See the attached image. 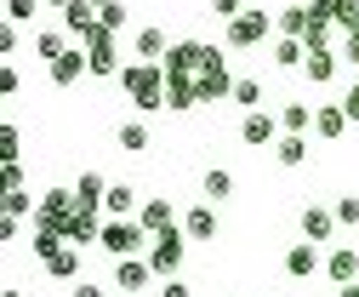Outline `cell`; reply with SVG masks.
<instances>
[{
  "label": "cell",
  "instance_id": "obj_20",
  "mask_svg": "<svg viewBox=\"0 0 359 297\" xmlns=\"http://www.w3.org/2000/svg\"><path fill=\"white\" fill-rule=\"evenodd\" d=\"M342 132H348V109H342V103H313V138L337 143Z\"/></svg>",
  "mask_w": 359,
  "mask_h": 297
},
{
  "label": "cell",
  "instance_id": "obj_21",
  "mask_svg": "<svg viewBox=\"0 0 359 297\" xmlns=\"http://www.w3.org/2000/svg\"><path fill=\"white\" fill-rule=\"evenodd\" d=\"M200 69H205V46L200 40H177L165 58V74H200Z\"/></svg>",
  "mask_w": 359,
  "mask_h": 297
},
{
  "label": "cell",
  "instance_id": "obj_49",
  "mask_svg": "<svg viewBox=\"0 0 359 297\" xmlns=\"http://www.w3.org/2000/svg\"><path fill=\"white\" fill-rule=\"evenodd\" d=\"M114 297H131V291H114Z\"/></svg>",
  "mask_w": 359,
  "mask_h": 297
},
{
  "label": "cell",
  "instance_id": "obj_34",
  "mask_svg": "<svg viewBox=\"0 0 359 297\" xmlns=\"http://www.w3.org/2000/svg\"><path fill=\"white\" fill-rule=\"evenodd\" d=\"M229 103H240V109H262V80H251V74L234 80V98H229Z\"/></svg>",
  "mask_w": 359,
  "mask_h": 297
},
{
  "label": "cell",
  "instance_id": "obj_5",
  "mask_svg": "<svg viewBox=\"0 0 359 297\" xmlns=\"http://www.w3.org/2000/svg\"><path fill=\"white\" fill-rule=\"evenodd\" d=\"M183 246H189L183 223H171L165 235H154V246H149V263H154V275H160V280H171V275H183Z\"/></svg>",
  "mask_w": 359,
  "mask_h": 297
},
{
  "label": "cell",
  "instance_id": "obj_43",
  "mask_svg": "<svg viewBox=\"0 0 359 297\" xmlns=\"http://www.w3.org/2000/svg\"><path fill=\"white\" fill-rule=\"evenodd\" d=\"M337 103H342V109H348V120H359V80H353V86H348V92H342V98H337Z\"/></svg>",
  "mask_w": 359,
  "mask_h": 297
},
{
  "label": "cell",
  "instance_id": "obj_41",
  "mask_svg": "<svg viewBox=\"0 0 359 297\" xmlns=\"http://www.w3.org/2000/svg\"><path fill=\"white\" fill-rule=\"evenodd\" d=\"M160 297H194V286H189V280H177V275H171V280H160Z\"/></svg>",
  "mask_w": 359,
  "mask_h": 297
},
{
  "label": "cell",
  "instance_id": "obj_24",
  "mask_svg": "<svg viewBox=\"0 0 359 297\" xmlns=\"http://www.w3.org/2000/svg\"><path fill=\"white\" fill-rule=\"evenodd\" d=\"M274 160L285 166V172L308 166V132H280V143H274Z\"/></svg>",
  "mask_w": 359,
  "mask_h": 297
},
{
  "label": "cell",
  "instance_id": "obj_11",
  "mask_svg": "<svg viewBox=\"0 0 359 297\" xmlns=\"http://www.w3.org/2000/svg\"><path fill=\"white\" fill-rule=\"evenodd\" d=\"M171 46H177V40H171L160 23H143L137 34H131V58H143V63H165Z\"/></svg>",
  "mask_w": 359,
  "mask_h": 297
},
{
  "label": "cell",
  "instance_id": "obj_9",
  "mask_svg": "<svg viewBox=\"0 0 359 297\" xmlns=\"http://www.w3.org/2000/svg\"><path fill=\"white\" fill-rule=\"evenodd\" d=\"M86 58H92V74H97V80H120V69H126V63H120V46H114V34H109L103 23H97L92 40H86Z\"/></svg>",
  "mask_w": 359,
  "mask_h": 297
},
{
  "label": "cell",
  "instance_id": "obj_10",
  "mask_svg": "<svg viewBox=\"0 0 359 297\" xmlns=\"http://www.w3.org/2000/svg\"><path fill=\"white\" fill-rule=\"evenodd\" d=\"M103 206H74V218L63 223V235H69V246H97L103 240Z\"/></svg>",
  "mask_w": 359,
  "mask_h": 297
},
{
  "label": "cell",
  "instance_id": "obj_1",
  "mask_svg": "<svg viewBox=\"0 0 359 297\" xmlns=\"http://www.w3.org/2000/svg\"><path fill=\"white\" fill-rule=\"evenodd\" d=\"M120 92L131 98V109L160 114V109H165V63H143V58H131V63L120 69Z\"/></svg>",
  "mask_w": 359,
  "mask_h": 297
},
{
  "label": "cell",
  "instance_id": "obj_19",
  "mask_svg": "<svg viewBox=\"0 0 359 297\" xmlns=\"http://www.w3.org/2000/svg\"><path fill=\"white\" fill-rule=\"evenodd\" d=\"M325 280H331V286H353V280H359V251H353V246H331Z\"/></svg>",
  "mask_w": 359,
  "mask_h": 297
},
{
  "label": "cell",
  "instance_id": "obj_12",
  "mask_svg": "<svg viewBox=\"0 0 359 297\" xmlns=\"http://www.w3.org/2000/svg\"><path fill=\"white\" fill-rule=\"evenodd\" d=\"M320 269H325V258H320V246H313V240H291L285 246V275L291 280H313Z\"/></svg>",
  "mask_w": 359,
  "mask_h": 297
},
{
  "label": "cell",
  "instance_id": "obj_7",
  "mask_svg": "<svg viewBox=\"0 0 359 297\" xmlns=\"http://www.w3.org/2000/svg\"><path fill=\"white\" fill-rule=\"evenodd\" d=\"M74 189H46V194H40V206H34V229H57L63 235V223L74 218Z\"/></svg>",
  "mask_w": 359,
  "mask_h": 297
},
{
  "label": "cell",
  "instance_id": "obj_39",
  "mask_svg": "<svg viewBox=\"0 0 359 297\" xmlns=\"http://www.w3.org/2000/svg\"><path fill=\"white\" fill-rule=\"evenodd\" d=\"M211 12H217V18H222V23H234V18H240V12H245V0H211Z\"/></svg>",
  "mask_w": 359,
  "mask_h": 297
},
{
  "label": "cell",
  "instance_id": "obj_2",
  "mask_svg": "<svg viewBox=\"0 0 359 297\" xmlns=\"http://www.w3.org/2000/svg\"><path fill=\"white\" fill-rule=\"evenodd\" d=\"M274 29H280V23L268 18L262 6H245V12H240L229 29H222V46H229V52H251V46H262V40L274 34Z\"/></svg>",
  "mask_w": 359,
  "mask_h": 297
},
{
  "label": "cell",
  "instance_id": "obj_33",
  "mask_svg": "<svg viewBox=\"0 0 359 297\" xmlns=\"http://www.w3.org/2000/svg\"><path fill=\"white\" fill-rule=\"evenodd\" d=\"M331 23L342 34H359V0H331Z\"/></svg>",
  "mask_w": 359,
  "mask_h": 297
},
{
  "label": "cell",
  "instance_id": "obj_27",
  "mask_svg": "<svg viewBox=\"0 0 359 297\" xmlns=\"http://www.w3.org/2000/svg\"><path fill=\"white\" fill-rule=\"evenodd\" d=\"M229 194H234V172H222V166H211V172L200 178V200H211V206H217V200H229Z\"/></svg>",
  "mask_w": 359,
  "mask_h": 297
},
{
  "label": "cell",
  "instance_id": "obj_28",
  "mask_svg": "<svg viewBox=\"0 0 359 297\" xmlns=\"http://www.w3.org/2000/svg\"><path fill=\"white\" fill-rule=\"evenodd\" d=\"M74 200H80V206H103V200H109V178H103V172H80Z\"/></svg>",
  "mask_w": 359,
  "mask_h": 297
},
{
  "label": "cell",
  "instance_id": "obj_3",
  "mask_svg": "<svg viewBox=\"0 0 359 297\" xmlns=\"http://www.w3.org/2000/svg\"><path fill=\"white\" fill-rule=\"evenodd\" d=\"M97 246L109 251V258H137V251H149V246H154V235H149L137 218H109Z\"/></svg>",
  "mask_w": 359,
  "mask_h": 297
},
{
  "label": "cell",
  "instance_id": "obj_36",
  "mask_svg": "<svg viewBox=\"0 0 359 297\" xmlns=\"http://www.w3.org/2000/svg\"><path fill=\"white\" fill-rule=\"evenodd\" d=\"M40 6H46V0H6V23H29Z\"/></svg>",
  "mask_w": 359,
  "mask_h": 297
},
{
  "label": "cell",
  "instance_id": "obj_37",
  "mask_svg": "<svg viewBox=\"0 0 359 297\" xmlns=\"http://www.w3.org/2000/svg\"><path fill=\"white\" fill-rule=\"evenodd\" d=\"M97 23H103L109 34H120V29H126V0H114V6H103V12H97Z\"/></svg>",
  "mask_w": 359,
  "mask_h": 297
},
{
  "label": "cell",
  "instance_id": "obj_47",
  "mask_svg": "<svg viewBox=\"0 0 359 297\" xmlns=\"http://www.w3.org/2000/svg\"><path fill=\"white\" fill-rule=\"evenodd\" d=\"M0 297H23V291H18V286H6V291H0Z\"/></svg>",
  "mask_w": 359,
  "mask_h": 297
},
{
  "label": "cell",
  "instance_id": "obj_30",
  "mask_svg": "<svg viewBox=\"0 0 359 297\" xmlns=\"http://www.w3.org/2000/svg\"><path fill=\"white\" fill-rule=\"evenodd\" d=\"M280 126H285V132H313V103H280Z\"/></svg>",
  "mask_w": 359,
  "mask_h": 297
},
{
  "label": "cell",
  "instance_id": "obj_6",
  "mask_svg": "<svg viewBox=\"0 0 359 297\" xmlns=\"http://www.w3.org/2000/svg\"><path fill=\"white\" fill-rule=\"evenodd\" d=\"M280 132H285L280 114H268V109H245V114H240V143H245V149H274Z\"/></svg>",
  "mask_w": 359,
  "mask_h": 297
},
{
  "label": "cell",
  "instance_id": "obj_22",
  "mask_svg": "<svg viewBox=\"0 0 359 297\" xmlns=\"http://www.w3.org/2000/svg\"><path fill=\"white\" fill-rule=\"evenodd\" d=\"M183 235H189V240H217V211H211V200H200V206L183 211Z\"/></svg>",
  "mask_w": 359,
  "mask_h": 297
},
{
  "label": "cell",
  "instance_id": "obj_26",
  "mask_svg": "<svg viewBox=\"0 0 359 297\" xmlns=\"http://www.w3.org/2000/svg\"><path fill=\"white\" fill-rule=\"evenodd\" d=\"M63 52H69V29H40L34 34V58L40 63H57Z\"/></svg>",
  "mask_w": 359,
  "mask_h": 297
},
{
  "label": "cell",
  "instance_id": "obj_45",
  "mask_svg": "<svg viewBox=\"0 0 359 297\" xmlns=\"http://www.w3.org/2000/svg\"><path fill=\"white\" fill-rule=\"evenodd\" d=\"M337 297H359V280L353 286H337Z\"/></svg>",
  "mask_w": 359,
  "mask_h": 297
},
{
  "label": "cell",
  "instance_id": "obj_13",
  "mask_svg": "<svg viewBox=\"0 0 359 297\" xmlns=\"http://www.w3.org/2000/svg\"><path fill=\"white\" fill-rule=\"evenodd\" d=\"M46 74H52V86H63V92H69V86H80V74H92V58H86L80 46H69L57 63H46Z\"/></svg>",
  "mask_w": 359,
  "mask_h": 297
},
{
  "label": "cell",
  "instance_id": "obj_32",
  "mask_svg": "<svg viewBox=\"0 0 359 297\" xmlns=\"http://www.w3.org/2000/svg\"><path fill=\"white\" fill-rule=\"evenodd\" d=\"M46 275H52V280H74V275H80V246H63L57 258L46 263Z\"/></svg>",
  "mask_w": 359,
  "mask_h": 297
},
{
  "label": "cell",
  "instance_id": "obj_17",
  "mask_svg": "<svg viewBox=\"0 0 359 297\" xmlns=\"http://www.w3.org/2000/svg\"><path fill=\"white\" fill-rule=\"evenodd\" d=\"M63 29H69L74 46H86V40L97 34V6H92V0H74V6L63 12Z\"/></svg>",
  "mask_w": 359,
  "mask_h": 297
},
{
  "label": "cell",
  "instance_id": "obj_14",
  "mask_svg": "<svg viewBox=\"0 0 359 297\" xmlns=\"http://www.w3.org/2000/svg\"><path fill=\"white\" fill-rule=\"evenodd\" d=\"M165 109L171 114L200 109V74H165Z\"/></svg>",
  "mask_w": 359,
  "mask_h": 297
},
{
  "label": "cell",
  "instance_id": "obj_40",
  "mask_svg": "<svg viewBox=\"0 0 359 297\" xmlns=\"http://www.w3.org/2000/svg\"><path fill=\"white\" fill-rule=\"evenodd\" d=\"M0 154H6V160H18V126H12V120L0 126Z\"/></svg>",
  "mask_w": 359,
  "mask_h": 297
},
{
  "label": "cell",
  "instance_id": "obj_31",
  "mask_svg": "<svg viewBox=\"0 0 359 297\" xmlns=\"http://www.w3.org/2000/svg\"><path fill=\"white\" fill-rule=\"evenodd\" d=\"M274 23H280V34H297V40H302V34H308V23H313V12H308V6H280V18H274Z\"/></svg>",
  "mask_w": 359,
  "mask_h": 297
},
{
  "label": "cell",
  "instance_id": "obj_44",
  "mask_svg": "<svg viewBox=\"0 0 359 297\" xmlns=\"http://www.w3.org/2000/svg\"><path fill=\"white\" fill-rule=\"evenodd\" d=\"M69 297H109V291H103V286H86V280H80V286H74Z\"/></svg>",
  "mask_w": 359,
  "mask_h": 297
},
{
  "label": "cell",
  "instance_id": "obj_42",
  "mask_svg": "<svg viewBox=\"0 0 359 297\" xmlns=\"http://www.w3.org/2000/svg\"><path fill=\"white\" fill-rule=\"evenodd\" d=\"M337 52H342L348 69H359V34H342V46H337Z\"/></svg>",
  "mask_w": 359,
  "mask_h": 297
},
{
  "label": "cell",
  "instance_id": "obj_18",
  "mask_svg": "<svg viewBox=\"0 0 359 297\" xmlns=\"http://www.w3.org/2000/svg\"><path fill=\"white\" fill-rule=\"evenodd\" d=\"M337 69H342V52H337V46H313V52H308V63H302V74L313 80V86H331Z\"/></svg>",
  "mask_w": 359,
  "mask_h": 297
},
{
  "label": "cell",
  "instance_id": "obj_16",
  "mask_svg": "<svg viewBox=\"0 0 359 297\" xmlns=\"http://www.w3.org/2000/svg\"><path fill=\"white\" fill-rule=\"evenodd\" d=\"M302 240H313V246H325L331 235H337V211L331 206H302Z\"/></svg>",
  "mask_w": 359,
  "mask_h": 297
},
{
  "label": "cell",
  "instance_id": "obj_29",
  "mask_svg": "<svg viewBox=\"0 0 359 297\" xmlns=\"http://www.w3.org/2000/svg\"><path fill=\"white\" fill-rule=\"evenodd\" d=\"M114 143H120L126 154H143V149H149V120H120Z\"/></svg>",
  "mask_w": 359,
  "mask_h": 297
},
{
  "label": "cell",
  "instance_id": "obj_35",
  "mask_svg": "<svg viewBox=\"0 0 359 297\" xmlns=\"http://www.w3.org/2000/svg\"><path fill=\"white\" fill-rule=\"evenodd\" d=\"M29 206H40V200H29V189H6V218H12V223L29 218Z\"/></svg>",
  "mask_w": 359,
  "mask_h": 297
},
{
  "label": "cell",
  "instance_id": "obj_38",
  "mask_svg": "<svg viewBox=\"0 0 359 297\" xmlns=\"http://www.w3.org/2000/svg\"><path fill=\"white\" fill-rule=\"evenodd\" d=\"M337 223H359V194H337Z\"/></svg>",
  "mask_w": 359,
  "mask_h": 297
},
{
  "label": "cell",
  "instance_id": "obj_48",
  "mask_svg": "<svg viewBox=\"0 0 359 297\" xmlns=\"http://www.w3.org/2000/svg\"><path fill=\"white\" fill-rule=\"evenodd\" d=\"M92 6H97V12H103V6H114V0H92Z\"/></svg>",
  "mask_w": 359,
  "mask_h": 297
},
{
  "label": "cell",
  "instance_id": "obj_8",
  "mask_svg": "<svg viewBox=\"0 0 359 297\" xmlns=\"http://www.w3.org/2000/svg\"><path fill=\"white\" fill-rule=\"evenodd\" d=\"M143 286H160L149 251H137V258H114V291H131V297H137Z\"/></svg>",
  "mask_w": 359,
  "mask_h": 297
},
{
  "label": "cell",
  "instance_id": "obj_15",
  "mask_svg": "<svg viewBox=\"0 0 359 297\" xmlns=\"http://www.w3.org/2000/svg\"><path fill=\"white\" fill-rule=\"evenodd\" d=\"M137 223H143L149 235H165L171 223H183V218L171 211V200H165V194H143V206H137Z\"/></svg>",
  "mask_w": 359,
  "mask_h": 297
},
{
  "label": "cell",
  "instance_id": "obj_25",
  "mask_svg": "<svg viewBox=\"0 0 359 297\" xmlns=\"http://www.w3.org/2000/svg\"><path fill=\"white\" fill-rule=\"evenodd\" d=\"M302 63H308V40L280 34V40H274V69H302Z\"/></svg>",
  "mask_w": 359,
  "mask_h": 297
},
{
  "label": "cell",
  "instance_id": "obj_46",
  "mask_svg": "<svg viewBox=\"0 0 359 297\" xmlns=\"http://www.w3.org/2000/svg\"><path fill=\"white\" fill-rule=\"evenodd\" d=\"M46 6H57V12H69V6H74V0H46Z\"/></svg>",
  "mask_w": 359,
  "mask_h": 297
},
{
  "label": "cell",
  "instance_id": "obj_23",
  "mask_svg": "<svg viewBox=\"0 0 359 297\" xmlns=\"http://www.w3.org/2000/svg\"><path fill=\"white\" fill-rule=\"evenodd\" d=\"M137 206H143V194L131 189V183H109V200H103V218H137Z\"/></svg>",
  "mask_w": 359,
  "mask_h": 297
},
{
  "label": "cell",
  "instance_id": "obj_4",
  "mask_svg": "<svg viewBox=\"0 0 359 297\" xmlns=\"http://www.w3.org/2000/svg\"><path fill=\"white\" fill-rule=\"evenodd\" d=\"M229 98H234L229 46H205V69H200V103H229Z\"/></svg>",
  "mask_w": 359,
  "mask_h": 297
}]
</instances>
